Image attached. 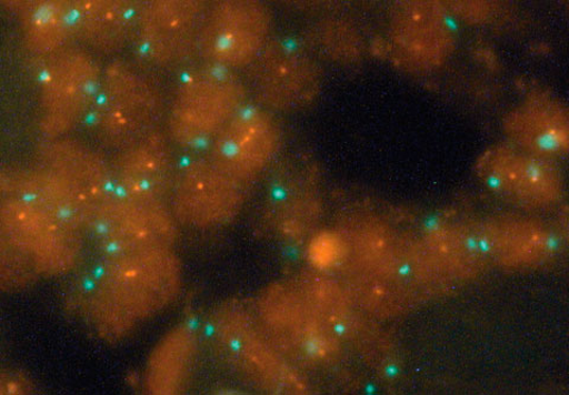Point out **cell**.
Returning <instances> with one entry per match:
<instances>
[{"label": "cell", "mask_w": 569, "mask_h": 395, "mask_svg": "<svg viewBox=\"0 0 569 395\" xmlns=\"http://www.w3.org/2000/svg\"><path fill=\"white\" fill-rule=\"evenodd\" d=\"M183 269L173 249L110 257L97 281L104 321L130 328L163 312L180 293Z\"/></svg>", "instance_id": "obj_1"}, {"label": "cell", "mask_w": 569, "mask_h": 395, "mask_svg": "<svg viewBox=\"0 0 569 395\" xmlns=\"http://www.w3.org/2000/svg\"><path fill=\"white\" fill-rule=\"evenodd\" d=\"M167 110L163 89L148 67L116 61L101 71L88 115L99 140L122 151L162 130Z\"/></svg>", "instance_id": "obj_2"}, {"label": "cell", "mask_w": 569, "mask_h": 395, "mask_svg": "<svg viewBox=\"0 0 569 395\" xmlns=\"http://www.w3.org/2000/svg\"><path fill=\"white\" fill-rule=\"evenodd\" d=\"M251 101L238 71L202 64L186 71L168 104L166 132L176 148L209 145L242 107Z\"/></svg>", "instance_id": "obj_3"}, {"label": "cell", "mask_w": 569, "mask_h": 395, "mask_svg": "<svg viewBox=\"0 0 569 395\" xmlns=\"http://www.w3.org/2000/svg\"><path fill=\"white\" fill-rule=\"evenodd\" d=\"M209 341L223 363L269 394H299L307 387L295 366L273 345L256 312L231 301L213 311Z\"/></svg>", "instance_id": "obj_4"}, {"label": "cell", "mask_w": 569, "mask_h": 395, "mask_svg": "<svg viewBox=\"0 0 569 395\" xmlns=\"http://www.w3.org/2000/svg\"><path fill=\"white\" fill-rule=\"evenodd\" d=\"M256 314L278 351L293 363L323 365L336 358L340 341L295 284H273L258 298Z\"/></svg>", "instance_id": "obj_5"}, {"label": "cell", "mask_w": 569, "mask_h": 395, "mask_svg": "<svg viewBox=\"0 0 569 395\" xmlns=\"http://www.w3.org/2000/svg\"><path fill=\"white\" fill-rule=\"evenodd\" d=\"M249 93L271 112H292L319 94L323 70L308 47L290 39H271L247 68Z\"/></svg>", "instance_id": "obj_6"}, {"label": "cell", "mask_w": 569, "mask_h": 395, "mask_svg": "<svg viewBox=\"0 0 569 395\" xmlns=\"http://www.w3.org/2000/svg\"><path fill=\"white\" fill-rule=\"evenodd\" d=\"M476 173L498 200L527 211L555 207L565 193V179L557 161L532 155L509 142L480 155Z\"/></svg>", "instance_id": "obj_7"}, {"label": "cell", "mask_w": 569, "mask_h": 395, "mask_svg": "<svg viewBox=\"0 0 569 395\" xmlns=\"http://www.w3.org/2000/svg\"><path fill=\"white\" fill-rule=\"evenodd\" d=\"M208 6L202 0L139 2L132 44L140 63L152 69H176L199 55Z\"/></svg>", "instance_id": "obj_8"}, {"label": "cell", "mask_w": 569, "mask_h": 395, "mask_svg": "<svg viewBox=\"0 0 569 395\" xmlns=\"http://www.w3.org/2000/svg\"><path fill=\"white\" fill-rule=\"evenodd\" d=\"M273 16L258 0L209 3L201 32L202 62L239 71L247 69L272 39Z\"/></svg>", "instance_id": "obj_9"}, {"label": "cell", "mask_w": 569, "mask_h": 395, "mask_svg": "<svg viewBox=\"0 0 569 395\" xmlns=\"http://www.w3.org/2000/svg\"><path fill=\"white\" fill-rule=\"evenodd\" d=\"M246 188L206 154L181 163L169 206L178 224L196 229L221 226L238 217Z\"/></svg>", "instance_id": "obj_10"}, {"label": "cell", "mask_w": 569, "mask_h": 395, "mask_svg": "<svg viewBox=\"0 0 569 395\" xmlns=\"http://www.w3.org/2000/svg\"><path fill=\"white\" fill-rule=\"evenodd\" d=\"M93 222L110 257L173 249L180 225L168 203L119 193L109 198Z\"/></svg>", "instance_id": "obj_11"}, {"label": "cell", "mask_w": 569, "mask_h": 395, "mask_svg": "<svg viewBox=\"0 0 569 395\" xmlns=\"http://www.w3.org/2000/svg\"><path fill=\"white\" fill-rule=\"evenodd\" d=\"M281 145L276 114L249 101L211 140L207 155L248 185L269 169Z\"/></svg>", "instance_id": "obj_12"}, {"label": "cell", "mask_w": 569, "mask_h": 395, "mask_svg": "<svg viewBox=\"0 0 569 395\" xmlns=\"http://www.w3.org/2000/svg\"><path fill=\"white\" fill-rule=\"evenodd\" d=\"M389 39L409 64L435 69L447 62L456 48L452 13L441 3L426 0L397 3L389 18Z\"/></svg>", "instance_id": "obj_13"}, {"label": "cell", "mask_w": 569, "mask_h": 395, "mask_svg": "<svg viewBox=\"0 0 569 395\" xmlns=\"http://www.w3.org/2000/svg\"><path fill=\"white\" fill-rule=\"evenodd\" d=\"M176 145L160 130L124 149L112 173L118 193L169 204L181 163Z\"/></svg>", "instance_id": "obj_14"}, {"label": "cell", "mask_w": 569, "mask_h": 395, "mask_svg": "<svg viewBox=\"0 0 569 395\" xmlns=\"http://www.w3.org/2000/svg\"><path fill=\"white\" fill-rule=\"evenodd\" d=\"M503 130L510 145L532 155L558 163L568 153V110L553 95H529L508 113Z\"/></svg>", "instance_id": "obj_15"}, {"label": "cell", "mask_w": 569, "mask_h": 395, "mask_svg": "<svg viewBox=\"0 0 569 395\" xmlns=\"http://www.w3.org/2000/svg\"><path fill=\"white\" fill-rule=\"evenodd\" d=\"M492 264L532 269L550 263L559 253L557 233L541 221L503 213L482 221Z\"/></svg>", "instance_id": "obj_16"}, {"label": "cell", "mask_w": 569, "mask_h": 395, "mask_svg": "<svg viewBox=\"0 0 569 395\" xmlns=\"http://www.w3.org/2000/svg\"><path fill=\"white\" fill-rule=\"evenodd\" d=\"M421 241L442 276L468 280L492 264L482 221H439Z\"/></svg>", "instance_id": "obj_17"}, {"label": "cell", "mask_w": 569, "mask_h": 395, "mask_svg": "<svg viewBox=\"0 0 569 395\" xmlns=\"http://www.w3.org/2000/svg\"><path fill=\"white\" fill-rule=\"evenodd\" d=\"M101 70L83 51H68L53 64L46 82L47 110L62 125L78 122L88 115L93 104Z\"/></svg>", "instance_id": "obj_18"}, {"label": "cell", "mask_w": 569, "mask_h": 395, "mask_svg": "<svg viewBox=\"0 0 569 395\" xmlns=\"http://www.w3.org/2000/svg\"><path fill=\"white\" fill-rule=\"evenodd\" d=\"M139 2L97 0L69 7L71 30L87 45L107 53L133 43Z\"/></svg>", "instance_id": "obj_19"}, {"label": "cell", "mask_w": 569, "mask_h": 395, "mask_svg": "<svg viewBox=\"0 0 569 395\" xmlns=\"http://www.w3.org/2000/svg\"><path fill=\"white\" fill-rule=\"evenodd\" d=\"M283 170L271 188L267 219L279 235L298 240L308 235L318 220L317 188L306 169L292 165Z\"/></svg>", "instance_id": "obj_20"}, {"label": "cell", "mask_w": 569, "mask_h": 395, "mask_svg": "<svg viewBox=\"0 0 569 395\" xmlns=\"http://www.w3.org/2000/svg\"><path fill=\"white\" fill-rule=\"evenodd\" d=\"M198 350V335L187 325L173 328L154 348L147 369L151 394L181 393Z\"/></svg>", "instance_id": "obj_21"}, {"label": "cell", "mask_w": 569, "mask_h": 395, "mask_svg": "<svg viewBox=\"0 0 569 395\" xmlns=\"http://www.w3.org/2000/svg\"><path fill=\"white\" fill-rule=\"evenodd\" d=\"M310 44L312 51L335 61L352 60L359 55L360 50L358 36L340 22L316 26L310 34Z\"/></svg>", "instance_id": "obj_22"}, {"label": "cell", "mask_w": 569, "mask_h": 395, "mask_svg": "<svg viewBox=\"0 0 569 395\" xmlns=\"http://www.w3.org/2000/svg\"><path fill=\"white\" fill-rule=\"evenodd\" d=\"M29 18L28 29L31 38L44 49L56 48L73 33L69 7L47 4L36 9Z\"/></svg>", "instance_id": "obj_23"}, {"label": "cell", "mask_w": 569, "mask_h": 395, "mask_svg": "<svg viewBox=\"0 0 569 395\" xmlns=\"http://www.w3.org/2000/svg\"><path fill=\"white\" fill-rule=\"evenodd\" d=\"M311 264L320 272L331 271L346 263L348 247L341 232L325 231L315 235L309 244Z\"/></svg>", "instance_id": "obj_24"}]
</instances>
